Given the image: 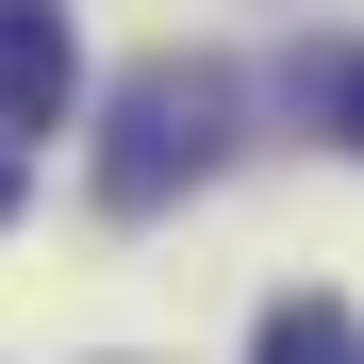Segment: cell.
Masks as SVG:
<instances>
[{"label": "cell", "instance_id": "1", "mask_svg": "<svg viewBox=\"0 0 364 364\" xmlns=\"http://www.w3.org/2000/svg\"><path fill=\"white\" fill-rule=\"evenodd\" d=\"M215 133H232V83L215 67H133L116 116H100V199L116 215H166V182H199Z\"/></svg>", "mask_w": 364, "mask_h": 364}, {"label": "cell", "instance_id": "4", "mask_svg": "<svg viewBox=\"0 0 364 364\" xmlns=\"http://www.w3.org/2000/svg\"><path fill=\"white\" fill-rule=\"evenodd\" d=\"M315 116H331V133L364 149V50H331V67H315Z\"/></svg>", "mask_w": 364, "mask_h": 364}, {"label": "cell", "instance_id": "3", "mask_svg": "<svg viewBox=\"0 0 364 364\" xmlns=\"http://www.w3.org/2000/svg\"><path fill=\"white\" fill-rule=\"evenodd\" d=\"M249 364H364V315L348 298H282V315L249 331Z\"/></svg>", "mask_w": 364, "mask_h": 364}, {"label": "cell", "instance_id": "5", "mask_svg": "<svg viewBox=\"0 0 364 364\" xmlns=\"http://www.w3.org/2000/svg\"><path fill=\"white\" fill-rule=\"evenodd\" d=\"M0 215H17V149H0Z\"/></svg>", "mask_w": 364, "mask_h": 364}, {"label": "cell", "instance_id": "2", "mask_svg": "<svg viewBox=\"0 0 364 364\" xmlns=\"http://www.w3.org/2000/svg\"><path fill=\"white\" fill-rule=\"evenodd\" d=\"M67 100H83V50L50 0H0V133H67Z\"/></svg>", "mask_w": 364, "mask_h": 364}]
</instances>
